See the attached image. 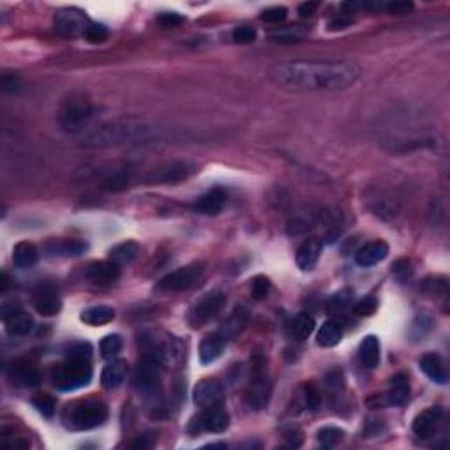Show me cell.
I'll use <instances>...</instances> for the list:
<instances>
[{
  "label": "cell",
  "mask_w": 450,
  "mask_h": 450,
  "mask_svg": "<svg viewBox=\"0 0 450 450\" xmlns=\"http://www.w3.org/2000/svg\"><path fill=\"white\" fill-rule=\"evenodd\" d=\"M124 349V340L120 334H108L101 342V355L108 361H112Z\"/></svg>",
  "instance_id": "cell-36"
},
{
  "label": "cell",
  "mask_w": 450,
  "mask_h": 450,
  "mask_svg": "<svg viewBox=\"0 0 450 450\" xmlns=\"http://www.w3.org/2000/svg\"><path fill=\"white\" fill-rule=\"evenodd\" d=\"M442 408H427V410H424L422 413H419V415L413 419L411 429H413V433H415L417 436H420V438H427V436L435 435V431L438 429L440 422H442Z\"/></svg>",
  "instance_id": "cell-16"
},
{
  "label": "cell",
  "mask_w": 450,
  "mask_h": 450,
  "mask_svg": "<svg viewBox=\"0 0 450 450\" xmlns=\"http://www.w3.org/2000/svg\"><path fill=\"white\" fill-rule=\"evenodd\" d=\"M385 11H389L391 14H408V12L413 9V4L411 2H391V4H385L384 6Z\"/></svg>",
  "instance_id": "cell-49"
},
{
  "label": "cell",
  "mask_w": 450,
  "mask_h": 450,
  "mask_svg": "<svg viewBox=\"0 0 450 450\" xmlns=\"http://www.w3.org/2000/svg\"><path fill=\"white\" fill-rule=\"evenodd\" d=\"M343 338V327L340 326L334 320H329V322L324 324L317 333V343L324 349H329V346L338 345V343L342 342Z\"/></svg>",
  "instance_id": "cell-33"
},
{
  "label": "cell",
  "mask_w": 450,
  "mask_h": 450,
  "mask_svg": "<svg viewBox=\"0 0 450 450\" xmlns=\"http://www.w3.org/2000/svg\"><path fill=\"white\" fill-rule=\"evenodd\" d=\"M317 8H318L317 2H304V4L299 6V14L303 16V18L304 16H311L315 11H317Z\"/></svg>",
  "instance_id": "cell-51"
},
{
  "label": "cell",
  "mask_w": 450,
  "mask_h": 450,
  "mask_svg": "<svg viewBox=\"0 0 450 450\" xmlns=\"http://www.w3.org/2000/svg\"><path fill=\"white\" fill-rule=\"evenodd\" d=\"M350 301H352V291L350 288H343V291L336 292L329 297L327 301V311L331 313H336V311H343L349 308Z\"/></svg>",
  "instance_id": "cell-39"
},
{
  "label": "cell",
  "mask_w": 450,
  "mask_h": 450,
  "mask_svg": "<svg viewBox=\"0 0 450 450\" xmlns=\"http://www.w3.org/2000/svg\"><path fill=\"white\" fill-rule=\"evenodd\" d=\"M197 171V166L186 160H175L153 167L143 176V182L148 185H167V183H179L190 178Z\"/></svg>",
  "instance_id": "cell-8"
},
{
  "label": "cell",
  "mask_w": 450,
  "mask_h": 450,
  "mask_svg": "<svg viewBox=\"0 0 450 450\" xmlns=\"http://www.w3.org/2000/svg\"><path fill=\"white\" fill-rule=\"evenodd\" d=\"M287 440L291 447H301V443H303V435H301V431H292V433H288Z\"/></svg>",
  "instance_id": "cell-52"
},
{
  "label": "cell",
  "mask_w": 450,
  "mask_h": 450,
  "mask_svg": "<svg viewBox=\"0 0 450 450\" xmlns=\"http://www.w3.org/2000/svg\"><path fill=\"white\" fill-rule=\"evenodd\" d=\"M134 387L141 396L155 408H162V380H160V362L144 355L134 369Z\"/></svg>",
  "instance_id": "cell-3"
},
{
  "label": "cell",
  "mask_w": 450,
  "mask_h": 450,
  "mask_svg": "<svg viewBox=\"0 0 450 450\" xmlns=\"http://www.w3.org/2000/svg\"><path fill=\"white\" fill-rule=\"evenodd\" d=\"M257 37V32L253 27H248V25H241V27H236L233 32V39L239 44H250L253 43Z\"/></svg>",
  "instance_id": "cell-44"
},
{
  "label": "cell",
  "mask_w": 450,
  "mask_h": 450,
  "mask_svg": "<svg viewBox=\"0 0 450 450\" xmlns=\"http://www.w3.org/2000/svg\"><path fill=\"white\" fill-rule=\"evenodd\" d=\"M229 413L217 404V407L204 408L197 420H194L197 431H208V433H224L229 427Z\"/></svg>",
  "instance_id": "cell-15"
},
{
  "label": "cell",
  "mask_w": 450,
  "mask_h": 450,
  "mask_svg": "<svg viewBox=\"0 0 450 450\" xmlns=\"http://www.w3.org/2000/svg\"><path fill=\"white\" fill-rule=\"evenodd\" d=\"M410 398V384H408V377L403 373H398L391 378V391H389L387 401L389 404L394 407H403Z\"/></svg>",
  "instance_id": "cell-30"
},
{
  "label": "cell",
  "mask_w": 450,
  "mask_h": 450,
  "mask_svg": "<svg viewBox=\"0 0 450 450\" xmlns=\"http://www.w3.org/2000/svg\"><path fill=\"white\" fill-rule=\"evenodd\" d=\"M115 308L108 306V304H99V306H90L86 310H83L79 313V318H81V322L88 324V326L99 327V326H106L115 318Z\"/></svg>",
  "instance_id": "cell-28"
},
{
  "label": "cell",
  "mask_w": 450,
  "mask_h": 450,
  "mask_svg": "<svg viewBox=\"0 0 450 450\" xmlns=\"http://www.w3.org/2000/svg\"><path fill=\"white\" fill-rule=\"evenodd\" d=\"M308 28L304 25H291V27L280 28V30L273 32L271 37L278 43H297L303 37H306Z\"/></svg>",
  "instance_id": "cell-35"
},
{
  "label": "cell",
  "mask_w": 450,
  "mask_h": 450,
  "mask_svg": "<svg viewBox=\"0 0 450 450\" xmlns=\"http://www.w3.org/2000/svg\"><path fill=\"white\" fill-rule=\"evenodd\" d=\"M9 378L14 385L34 389L41 384V373L28 359H14L9 366Z\"/></svg>",
  "instance_id": "cell-13"
},
{
  "label": "cell",
  "mask_w": 450,
  "mask_h": 450,
  "mask_svg": "<svg viewBox=\"0 0 450 450\" xmlns=\"http://www.w3.org/2000/svg\"><path fill=\"white\" fill-rule=\"evenodd\" d=\"M137 255H139V245L134 241H124L109 252V260L117 266H127L134 262Z\"/></svg>",
  "instance_id": "cell-32"
},
{
  "label": "cell",
  "mask_w": 450,
  "mask_h": 450,
  "mask_svg": "<svg viewBox=\"0 0 450 450\" xmlns=\"http://www.w3.org/2000/svg\"><path fill=\"white\" fill-rule=\"evenodd\" d=\"M88 245L79 239H62L48 245V253L57 257H79L86 252Z\"/></svg>",
  "instance_id": "cell-29"
},
{
  "label": "cell",
  "mask_w": 450,
  "mask_h": 450,
  "mask_svg": "<svg viewBox=\"0 0 450 450\" xmlns=\"http://www.w3.org/2000/svg\"><path fill=\"white\" fill-rule=\"evenodd\" d=\"M157 128L143 124H111L97 127L85 137L86 146H117L125 143H146L157 139Z\"/></svg>",
  "instance_id": "cell-2"
},
{
  "label": "cell",
  "mask_w": 450,
  "mask_h": 450,
  "mask_svg": "<svg viewBox=\"0 0 450 450\" xmlns=\"http://www.w3.org/2000/svg\"><path fill=\"white\" fill-rule=\"evenodd\" d=\"M269 78L280 88L291 92H338L353 86L361 78V67L349 60L326 62H287L269 70Z\"/></svg>",
  "instance_id": "cell-1"
},
{
  "label": "cell",
  "mask_w": 450,
  "mask_h": 450,
  "mask_svg": "<svg viewBox=\"0 0 450 450\" xmlns=\"http://www.w3.org/2000/svg\"><path fill=\"white\" fill-rule=\"evenodd\" d=\"M90 43H102L108 37V28L101 23H90L85 34Z\"/></svg>",
  "instance_id": "cell-46"
},
{
  "label": "cell",
  "mask_w": 450,
  "mask_h": 450,
  "mask_svg": "<svg viewBox=\"0 0 450 450\" xmlns=\"http://www.w3.org/2000/svg\"><path fill=\"white\" fill-rule=\"evenodd\" d=\"M108 419V408L101 401L85 400L72 403L66 408L63 422L74 431H88L101 426Z\"/></svg>",
  "instance_id": "cell-5"
},
{
  "label": "cell",
  "mask_w": 450,
  "mask_h": 450,
  "mask_svg": "<svg viewBox=\"0 0 450 450\" xmlns=\"http://www.w3.org/2000/svg\"><path fill=\"white\" fill-rule=\"evenodd\" d=\"M39 260V250L34 243H28V241H21L12 250V262H14L16 268L20 269H28L34 268Z\"/></svg>",
  "instance_id": "cell-26"
},
{
  "label": "cell",
  "mask_w": 450,
  "mask_h": 450,
  "mask_svg": "<svg viewBox=\"0 0 450 450\" xmlns=\"http://www.w3.org/2000/svg\"><path fill=\"white\" fill-rule=\"evenodd\" d=\"M271 389L273 385L268 375L262 371H257L255 375H253L252 382L248 384V389H246L245 394V401L250 410H262V408L269 403Z\"/></svg>",
  "instance_id": "cell-12"
},
{
  "label": "cell",
  "mask_w": 450,
  "mask_h": 450,
  "mask_svg": "<svg viewBox=\"0 0 450 450\" xmlns=\"http://www.w3.org/2000/svg\"><path fill=\"white\" fill-rule=\"evenodd\" d=\"M128 182H130V176H128L127 171H124V169H121V171L112 173L111 176H108V178L102 182L101 186L108 192H121L127 188Z\"/></svg>",
  "instance_id": "cell-38"
},
{
  "label": "cell",
  "mask_w": 450,
  "mask_h": 450,
  "mask_svg": "<svg viewBox=\"0 0 450 450\" xmlns=\"http://www.w3.org/2000/svg\"><path fill=\"white\" fill-rule=\"evenodd\" d=\"M202 273H204V268L199 262H194V264H188L185 268H179L176 271L169 273V275L164 276L159 282V287L162 291L167 292H182L186 291V288L194 287L201 280Z\"/></svg>",
  "instance_id": "cell-10"
},
{
  "label": "cell",
  "mask_w": 450,
  "mask_h": 450,
  "mask_svg": "<svg viewBox=\"0 0 450 450\" xmlns=\"http://www.w3.org/2000/svg\"><path fill=\"white\" fill-rule=\"evenodd\" d=\"M304 403L310 410H318L322 404V394L313 384L304 385Z\"/></svg>",
  "instance_id": "cell-42"
},
{
  "label": "cell",
  "mask_w": 450,
  "mask_h": 450,
  "mask_svg": "<svg viewBox=\"0 0 450 450\" xmlns=\"http://www.w3.org/2000/svg\"><path fill=\"white\" fill-rule=\"evenodd\" d=\"M313 329H315L313 317H311L310 313H304V311L303 313H299L291 324L292 336H294L295 340H299V342H304L306 338H310V334L313 333Z\"/></svg>",
  "instance_id": "cell-34"
},
{
  "label": "cell",
  "mask_w": 450,
  "mask_h": 450,
  "mask_svg": "<svg viewBox=\"0 0 450 450\" xmlns=\"http://www.w3.org/2000/svg\"><path fill=\"white\" fill-rule=\"evenodd\" d=\"M4 326L11 336H27L34 329V318L23 310L4 311Z\"/></svg>",
  "instance_id": "cell-21"
},
{
  "label": "cell",
  "mask_w": 450,
  "mask_h": 450,
  "mask_svg": "<svg viewBox=\"0 0 450 450\" xmlns=\"http://www.w3.org/2000/svg\"><path fill=\"white\" fill-rule=\"evenodd\" d=\"M144 355L157 359L160 364L178 366L185 358V346L178 338L166 333H148L141 338Z\"/></svg>",
  "instance_id": "cell-4"
},
{
  "label": "cell",
  "mask_w": 450,
  "mask_h": 450,
  "mask_svg": "<svg viewBox=\"0 0 450 450\" xmlns=\"http://www.w3.org/2000/svg\"><path fill=\"white\" fill-rule=\"evenodd\" d=\"M389 255V245L385 241L377 239L371 243H366L362 248L358 250L355 253V262L361 268H371V266L378 264L380 260H384Z\"/></svg>",
  "instance_id": "cell-19"
},
{
  "label": "cell",
  "mask_w": 450,
  "mask_h": 450,
  "mask_svg": "<svg viewBox=\"0 0 450 450\" xmlns=\"http://www.w3.org/2000/svg\"><path fill=\"white\" fill-rule=\"evenodd\" d=\"M2 88L4 92H18L20 90V78L14 72H6L2 76Z\"/></svg>",
  "instance_id": "cell-48"
},
{
  "label": "cell",
  "mask_w": 450,
  "mask_h": 450,
  "mask_svg": "<svg viewBox=\"0 0 450 450\" xmlns=\"http://www.w3.org/2000/svg\"><path fill=\"white\" fill-rule=\"evenodd\" d=\"M359 358H361V362L364 368L375 369L380 362V342H378L377 336H366L361 342V346H359Z\"/></svg>",
  "instance_id": "cell-27"
},
{
  "label": "cell",
  "mask_w": 450,
  "mask_h": 450,
  "mask_svg": "<svg viewBox=\"0 0 450 450\" xmlns=\"http://www.w3.org/2000/svg\"><path fill=\"white\" fill-rule=\"evenodd\" d=\"M225 301H227V297H225L224 292L220 291L208 292L206 295H202L197 303L190 308L188 315H186L188 326H190L192 329H201V327H204L206 324L211 322V320L220 313L222 308L225 306Z\"/></svg>",
  "instance_id": "cell-9"
},
{
  "label": "cell",
  "mask_w": 450,
  "mask_h": 450,
  "mask_svg": "<svg viewBox=\"0 0 450 450\" xmlns=\"http://www.w3.org/2000/svg\"><path fill=\"white\" fill-rule=\"evenodd\" d=\"M34 306L37 310V313H41L43 317H55L62 310V301H60V297L55 292L43 291L35 295Z\"/></svg>",
  "instance_id": "cell-31"
},
{
  "label": "cell",
  "mask_w": 450,
  "mask_h": 450,
  "mask_svg": "<svg viewBox=\"0 0 450 450\" xmlns=\"http://www.w3.org/2000/svg\"><path fill=\"white\" fill-rule=\"evenodd\" d=\"M420 369L426 373L427 377L436 384H447L449 380V373H447V366L443 362V359L440 358L438 353H426L420 359Z\"/></svg>",
  "instance_id": "cell-23"
},
{
  "label": "cell",
  "mask_w": 450,
  "mask_h": 450,
  "mask_svg": "<svg viewBox=\"0 0 450 450\" xmlns=\"http://www.w3.org/2000/svg\"><path fill=\"white\" fill-rule=\"evenodd\" d=\"M97 115V108L86 97H69L59 111L60 127L70 134L83 133Z\"/></svg>",
  "instance_id": "cell-6"
},
{
  "label": "cell",
  "mask_w": 450,
  "mask_h": 450,
  "mask_svg": "<svg viewBox=\"0 0 450 450\" xmlns=\"http://www.w3.org/2000/svg\"><path fill=\"white\" fill-rule=\"evenodd\" d=\"M377 308H378L377 297H373V295H366L364 299H361V301L355 304L353 311H355L359 317H369V315H373L375 311H377Z\"/></svg>",
  "instance_id": "cell-43"
},
{
  "label": "cell",
  "mask_w": 450,
  "mask_h": 450,
  "mask_svg": "<svg viewBox=\"0 0 450 450\" xmlns=\"http://www.w3.org/2000/svg\"><path fill=\"white\" fill-rule=\"evenodd\" d=\"M225 340L218 333L210 334L206 336L201 342V346H199V359H201L202 364H211V362L217 361L222 355L225 349Z\"/></svg>",
  "instance_id": "cell-24"
},
{
  "label": "cell",
  "mask_w": 450,
  "mask_h": 450,
  "mask_svg": "<svg viewBox=\"0 0 450 450\" xmlns=\"http://www.w3.org/2000/svg\"><path fill=\"white\" fill-rule=\"evenodd\" d=\"M246 324H248V310H246L245 306H236L233 310V313L227 317V320L222 324L217 333L224 338L225 343H229L233 342L237 334L243 333Z\"/></svg>",
  "instance_id": "cell-18"
},
{
  "label": "cell",
  "mask_w": 450,
  "mask_h": 450,
  "mask_svg": "<svg viewBox=\"0 0 450 450\" xmlns=\"http://www.w3.org/2000/svg\"><path fill=\"white\" fill-rule=\"evenodd\" d=\"M287 18V8L276 6V8H269L262 12V20L268 23H282Z\"/></svg>",
  "instance_id": "cell-47"
},
{
  "label": "cell",
  "mask_w": 450,
  "mask_h": 450,
  "mask_svg": "<svg viewBox=\"0 0 450 450\" xmlns=\"http://www.w3.org/2000/svg\"><path fill=\"white\" fill-rule=\"evenodd\" d=\"M224 400V385L217 378H204L194 389V403L199 408L217 407Z\"/></svg>",
  "instance_id": "cell-14"
},
{
  "label": "cell",
  "mask_w": 450,
  "mask_h": 450,
  "mask_svg": "<svg viewBox=\"0 0 450 450\" xmlns=\"http://www.w3.org/2000/svg\"><path fill=\"white\" fill-rule=\"evenodd\" d=\"M127 371H128V364L125 361L109 362V364L102 369V375H101L102 387L108 389V391L120 387V385L125 382V378H127Z\"/></svg>",
  "instance_id": "cell-25"
},
{
  "label": "cell",
  "mask_w": 450,
  "mask_h": 450,
  "mask_svg": "<svg viewBox=\"0 0 450 450\" xmlns=\"http://www.w3.org/2000/svg\"><path fill=\"white\" fill-rule=\"evenodd\" d=\"M317 438L324 447H338L345 440V431L340 429V427L327 426L322 427V429H318Z\"/></svg>",
  "instance_id": "cell-37"
},
{
  "label": "cell",
  "mask_w": 450,
  "mask_h": 450,
  "mask_svg": "<svg viewBox=\"0 0 450 450\" xmlns=\"http://www.w3.org/2000/svg\"><path fill=\"white\" fill-rule=\"evenodd\" d=\"M269 280L266 276H257V278L252 280V297L255 301H262V299L268 297L269 294Z\"/></svg>",
  "instance_id": "cell-41"
},
{
  "label": "cell",
  "mask_w": 450,
  "mask_h": 450,
  "mask_svg": "<svg viewBox=\"0 0 450 450\" xmlns=\"http://www.w3.org/2000/svg\"><path fill=\"white\" fill-rule=\"evenodd\" d=\"M322 253V241L318 237H310L299 246L297 253H295V262H297L301 271H313L317 266L318 259Z\"/></svg>",
  "instance_id": "cell-17"
},
{
  "label": "cell",
  "mask_w": 450,
  "mask_h": 450,
  "mask_svg": "<svg viewBox=\"0 0 450 450\" xmlns=\"http://www.w3.org/2000/svg\"><path fill=\"white\" fill-rule=\"evenodd\" d=\"M34 407L37 408V411L39 413H43L44 417H51L55 413V408H57V404H55V400L51 396H46V394H41V396L34 398Z\"/></svg>",
  "instance_id": "cell-45"
},
{
  "label": "cell",
  "mask_w": 450,
  "mask_h": 450,
  "mask_svg": "<svg viewBox=\"0 0 450 450\" xmlns=\"http://www.w3.org/2000/svg\"><path fill=\"white\" fill-rule=\"evenodd\" d=\"M159 23L166 28H173L176 25L183 23V18L176 12H164V14L159 16Z\"/></svg>",
  "instance_id": "cell-50"
},
{
  "label": "cell",
  "mask_w": 450,
  "mask_h": 450,
  "mask_svg": "<svg viewBox=\"0 0 450 450\" xmlns=\"http://www.w3.org/2000/svg\"><path fill=\"white\" fill-rule=\"evenodd\" d=\"M67 359L79 362H90L92 359V346L90 343H72L66 352Z\"/></svg>",
  "instance_id": "cell-40"
},
{
  "label": "cell",
  "mask_w": 450,
  "mask_h": 450,
  "mask_svg": "<svg viewBox=\"0 0 450 450\" xmlns=\"http://www.w3.org/2000/svg\"><path fill=\"white\" fill-rule=\"evenodd\" d=\"M55 28L57 32L66 37H78V35L86 34L90 21L86 20L85 12L74 8L60 9L55 12Z\"/></svg>",
  "instance_id": "cell-11"
},
{
  "label": "cell",
  "mask_w": 450,
  "mask_h": 450,
  "mask_svg": "<svg viewBox=\"0 0 450 450\" xmlns=\"http://www.w3.org/2000/svg\"><path fill=\"white\" fill-rule=\"evenodd\" d=\"M51 380L59 391H76L85 387L92 380V368L90 362H79L67 359L62 364H57L51 369Z\"/></svg>",
  "instance_id": "cell-7"
},
{
  "label": "cell",
  "mask_w": 450,
  "mask_h": 450,
  "mask_svg": "<svg viewBox=\"0 0 450 450\" xmlns=\"http://www.w3.org/2000/svg\"><path fill=\"white\" fill-rule=\"evenodd\" d=\"M227 202V194L222 188H211L195 202V211L202 215H218Z\"/></svg>",
  "instance_id": "cell-22"
},
{
  "label": "cell",
  "mask_w": 450,
  "mask_h": 450,
  "mask_svg": "<svg viewBox=\"0 0 450 450\" xmlns=\"http://www.w3.org/2000/svg\"><path fill=\"white\" fill-rule=\"evenodd\" d=\"M86 278L92 280L93 284H112L120 278V266H117L111 260H101V262H92L85 271Z\"/></svg>",
  "instance_id": "cell-20"
}]
</instances>
